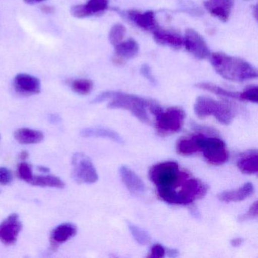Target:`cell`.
I'll use <instances>...</instances> for the list:
<instances>
[{
	"label": "cell",
	"instance_id": "obj_33",
	"mask_svg": "<svg viewBox=\"0 0 258 258\" xmlns=\"http://www.w3.org/2000/svg\"><path fill=\"white\" fill-rule=\"evenodd\" d=\"M140 73H141V75H143L145 78H146L149 82L153 84H156V80H155V77L152 75L151 68L149 67L148 64H143V66H142L141 69H140Z\"/></svg>",
	"mask_w": 258,
	"mask_h": 258
},
{
	"label": "cell",
	"instance_id": "obj_32",
	"mask_svg": "<svg viewBox=\"0 0 258 258\" xmlns=\"http://www.w3.org/2000/svg\"><path fill=\"white\" fill-rule=\"evenodd\" d=\"M165 253L166 249L161 244H157L153 245L151 249V253L149 256L152 258L164 257L165 256Z\"/></svg>",
	"mask_w": 258,
	"mask_h": 258
},
{
	"label": "cell",
	"instance_id": "obj_16",
	"mask_svg": "<svg viewBox=\"0 0 258 258\" xmlns=\"http://www.w3.org/2000/svg\"><path fill=\"white\" fill-rule=\"evenodd\" d=\"M81 135L83 137L89 138V137H96V138H103L115 142L119 144H123L122 137L115 131L108 128L102 127V126H93V127H87L81 130Z\"/></svg>",
	"mask_w": 258,
	"mask_h": 258
},
{
	"label": "cell",
	"instance_id": "obj_14",
	"mask_svg": "<svg viewBox=\"0 0 258 258\" xmlns=\"http://www.w3.org/2000/svg\"><path fill=\"white\" fill-rule=\"evenodd\" d=\"M253 191H254V187L253 184L247 182L238 189L229 190V191L219 193L217 195V199L220 202H226V203L241 202L250 197Z\"/></svg>",
	"mask_w": 258,
	"mask_h": 258
},
{
	"label": "cell",
	"instance_id": "obj_37",
	"mask_svg": "<svg viewBox=\"0 0 258 258\" xmlns=\"http://www.w3.org/2000/svg\"><path fill=\"white\" fill-rule=\"evenodd\" d=\"M49 121L52 123H58L61 121V117L58 114H50L49 117Z\"/></svg>",
	"mask_w": 258,
	"mask_h": 258
},
{
	"label": "cell",
	"instance_id": "obj_10",
	"mask_svg": "<svg viewBox=\"0 0 258 258\" xmlns=\"http://www.w3.org/2000/svg\"><path fill=\"white\" fill-rule=\"evenodd\" d=\"M15 88L22 95H36L40 93L41 84L40 80L27 74H20L15 78Z\"/></svg>",
	"mask_w": 258,
	"mask_h": 258
},
{
	"label": "cell",
	"instance_id": "obj_13",
	"mask_svg": "<svg viewBox=\"0 0 258 258\" xmlns=\"http://www.w3.org/2000/svg\"><path fill=\"white\" fill-rule=\"evenodd\" d=\"M232 6V0H208L205 3L207 10L223 22H226L229 19Z\"/></svg>",
	"mask_w": 258,
	"mask_h": 258
},
{
	"label": "cell",
	"instance_id": "obj_34",
	"mask_svg": "<svg viewBox=\"0 0 258 258\" xmlns=\"http://www.w3.org/2000/svg\"><path fill=\"white\" fill-rule=\"evenodd\" d=\"M72 14L76 18H85L88 16L84 5L75 6L72 7Z\"/></svg>",
	"mask_w": 258,
	"mask_h": 258
},
{
	"label": "cell",
	"instance_id": "obj_38",
	"mask_svg": "<svg viewBox=\"0 0 258 258\" xmlns=\"http://www.w3.org/2000/svg\"><path fill=\"white\" fill-rule=\"evenodd\" d=\"M28 157H29V153H28L27 151H23V152H21L20 158L22 161H26V160L28 159Z\"/></svg>",
	"mask_w": 258,
	"mask_h": 258
},
{
	"label": "cell",
	"instance_id": "obj_17",
	"mask_svg": "<svg viewBox=\"0 0 258 258\" xmlns=\"http://www.w3.org/2000/svg\"><path fill=\"white\" fill-rule=\"evenodd\" d=\"M154 40L158 44L169 46L173 49H179L183 46V39L171 31L160 30L153 32Z\"/></svg>",
	"mask_w": 258,
	"mask_h": 258
},
{
	"label": "cell",
	"instance_id": "obj_19",
	"mask_svg": "<svg viewBox=\"0 0 258 258\" xmlns=\"http://www.w3.org/2000/svg\"><path fill=\"white\" fill-rule=\"evenodd\" d=\"M15 139L22 145L37 144L44 140L43 133L30 128H20L14 133Z\"/></svg>",
	"mask_w": 258,
	"mask_h": 258
},
{
	"label": "cell",
	"instance_id": "obj_26",
	"mask_svg": "<svg viewBox=\"0 0 258 258\" xmlns=\"http://www.w3.org/2000/svg\"><path fill=\"white\" fill-rule=\"evenodd\" d=\"M74 92L80 95H87L92 91L93 83L90 80L78 79L72 81L71 84Z\"/></svg>",
	"mask_w": 258,
	"mask_h": 258
},
{
	"label": "cell",
	"instance_id": "obj_21",
	"mask_svg": "<svg viewBox=\"0 0 258 258\" xmlns=\"http://www.w3.org/2000/svg\"><path fill=\"white\" fill-rule=\"evenodd\" d=\"M30 184L35 186L50 187V188H63L66 184L62 179L52 175H41L34 176Z\"/></svg>",
	"mask_w": 258,
	"mask_h": 258
},
{
	"label": "cell",
	"instance_id": "obj_40",
	"mask_svg": "<svg viewBox=\"0 0 258 258\" xmlns=\"http://www.w3.org/2000/svg\"><path fill=\"white\" fill-rule=\"evenodd\" d=\"M32 1H34V2H41L43 0H32Z\"/></svg>",
	"mask_w": 258,
	"mask_h": 258
},
{
	"label": "cell",
	"instance_id": "obj_28",
	"mask_svg": "<svg viewBox=\"0 0 258 258\" xmlns=\"http://www.w3.org/2000/svg\"><path fill=\"white\" fill-rule=\"evenodd\" d=\"M258 88L256 86H250L240 93V100L257 103Z\"/></svg>",
	"mask_w": 258,
	"mask_h": 258
},
{
	"label": "cell",
	"instance_id": "obj_30",
	"mask_svg": "<svg viewBox=\"0 0 258 258\" xmlns=\"http://www.w3.org/2000/svg\"><path fill=\"white\" fill-rule=\"evenodd\" d=\"M258 215L257 202H255L249 208L248 211L245 214L238 217V220L239 222H244L246 220H253L256 218Z\"/></svg>",
	"mask_w": 258,
	"mask_h": 258
},
{
	"label": "cell",
	"instance_id": "obj_27",
	"mask_svg": "<svg viewBox=\"0 0 258 258\" xmlns=\"http://www.w3.org/2000/svg\"><path fill=\"white\" fill-rule=\"evenodd\" d=\"M125 34H126V28H124V26L120 25V24L114 25L111 28L109 32V36H108L110 43L114 46H116V45L122 42Z\"/></svg>",
	"mask_w": 258,
	"mask_h": 258
},
{
	"label": "cell",
	"instance_id": "obj_31",
	"mask_svg": "<svg viewBox=\"0 0 258 258\" xmlns=\"http://www.w3.org/2000/svg\"><path fill=\"white\" fill-rule=\"evenodd\" d=\"M13 180V176L11 170L7 167H0V184L4 185H9Z\"/></svg>",
	"mask_w": 258,
	"mask_h": 258
},
{
	"label": "cell",
	"instance_id": "obj_39",
	"mask_svg": "<svg viewBox=\"0 0 258 258\" xmlns=\"http://www.w3.org/2000/svg\"><path fill=\"white\" fill-rule=\"evenodd\" d=\"M39 171L41 172V173H49L50 170H49V167H44V166H39L38 167Z\"/></svg>",
	"mask_w": 258,
	"mask_h": 258
},
{
	"label": "cell",
	"instance_id": "obj_35",
	"mask_svg": "<svg viewBox=\"0 0 258 258\" xmlns=\"http://www.w3.org/2000/svg\"><path fill=\"white\" fill-rule=\"evenodd\" d=\"M166 253H167V256H170V257H176V256H179V251L176 249L173 248H169L166 249Z\"/></svg>",
	"mask_w": 258,
	"mask_h": 258
},
{
	"label": "cell",
	"instance_id": "obj_24",
	"mask_svg": "<svg viewBox=\"0 0 258 258\" xmlns=\"http://www.w3.org/2000/svg\"><path fill=\"white\" fill-rule=\"evenodd\" d=\"M128 228L135 241L140 245H146L151 240L150 235L147 231L132 223H127Z\"/></svg>",
	"mask_w": 258,
	"mask_h": 258
},
{
	"label": "cell",
	"instance_id": "obj_5",
	"mask_svg": "<svg viewBox=\"0 0 258 258\" xmlns=\"http://www.w3.org/2000/svg\"><path fill=\"white\" fill-rule=\"evenodd\" d=\"M194 111L196 116L200 118L212 115L224 125H229L234 117L233 108L229 104L206 96L197 98L195 102Z\"/></svg>",
	"mask_w": 258,
	"mask_h": 258
},
{
	"label": "cell",
	"instance_id": "obj_23",
	"mask_svg": "<svg viewBox=\"0 0 258 258\" xmlns=\"http://www.w3.org/2000/svg\"><path fill=\"white\" fill-rule=\"evenodd\" d=\"M196 87L201 90H206L210 93H214L217 96L240 100V93L229 91V90H225V89L222 88L219 86L214 85V84H209V83H200V84H198Z\"/></svg>",
	"mask_w": 258,
	"mask_h": 258
},
{
	"label": "cell",
	"instance_id": "obj_4",
	"mask_svg": "<svg viewBox=\"0 0 258 258\" xmlns=\"http://www.w3.org/2000/svg\"><path fill=\"white\" fill-rule=\"evenodd\" d=\"M149 109L156 117V128L161 135L175 134L180 131L185 120V111L178 107L164 110L159 105L152 102Z\"/></svg>",
	"mask_w": 258,
	"mask_h": 258
},
{
	"label": "cell",
	"instance_id": "obj_6",
	"mask_svg": "<svg viewBox=\"0 0 258 258\" xmlns=\"http://www.w3.org/2000/svg\"><path fill=\"white\" fill-rule=\"evenodd\" d=\"M199 152L203 153L205 160L212 165H222L229 159V152L223 140L217 137L196 135Z\"/></svg>",
	"mask_w": 258,
	"mask_h": 258
},
{
	"label": "cell",
	"instance_id": "obj_36",
	"mask_svg": "<svg viewBox=\"0 0 258 258\" xmlns=\"http://www.w3.org/2000/svg\"><path fill=\"white\" fill-rule=\"evenodd\" d=\"M243 241H244V239L241 238H233V239L231 240V245L233 246V247H238V246L242 244Z\"/></svg>",
	"mask_w": 258,
	"mask_h": 258
},
{
	"label": "cell",
	"instance_id": "obj_18",
	"mask_svg": "<svg viewBox=\"0 0 258 258\" xmlns=\"http://www.w3.org/2000/svg\"><path fill=\"white\" fill-rule=\"evenodd\" d=\"M238 169L245 174H256L258 172V153L256 149L249 150L240 156L237 162Z\"/></svg>",
	"mask_w": 258,
	"mask_h": 258
},
{
	"label": "cell",
	"instance_id": "obj_12",
	"mask_svg": "<svg viewBox=\"0 0 258 258\" xmlns=\"http://www.w3.org/2000/svg\"><path fill=\"white\" fill-rule=\"evenodd\" d=\"M120 176L122 182L130 192L134 195L143 194L146 190V185L141 178L126 166L120 167Z\"/></svg>",
	"mask_w": 258,
	"mask_h": 258
},
{
	"label": "cell",
	"instance_id": "obj_22",
	"mask_svg": "<svg viewBox=\"0 0 258 258\" xmlns=\"http://www.w3.org/2000/svg\"><path fill=\"white\" fill-rule=\"evenodd\" d=\"M176 152L179 155H185V156L194 155L199 152L196 136L179 140L176 144Z\"/></svg>",
	"mask_w": 258,
	"mask_h": 258
},
{
	"label": "cell",
	"instance_id": "obj_15",
	"mask_svg": "<svg viewBox=\"0 0 258 258\" xmlns=\"http://www.w3.org/2000/svg\"><path fill=\"white\" fill-rule=\"evenodd\" d=\"M128 18L135 24L137 26L147 31H155L158 29V25L155 19L153 12L148 11L146 13H137L130 12Z\"/></svg>",
	"mask_w": 258,
	"mask_h": 258
},
{
	"label": "cell",
	"instance_id": "obj_25",
	"mask_svg": "<svg viewBox=\"0 0 258 258\" xmlns=\"http://www.w3.org/2000/svg\"><path fill=\"white\" fill-rule=\"evenodd\" d=\"M87 16L103 13L108 7V0H90L84 5Z\"/></svg>",
	"mask_w": 258,
	"mask_h": 258
},
{
	"label": "cell",
	"instance_id": "obj_1",
	"mask_svg": "<svg viewBox=\"0 0 258 258\" xmlns=\"http://www.w3.org/2000/svg\"><path fill=\"white\" fill-rule=\"evenodd\" d=\"M149 178L156 186L161 200L170 205H187L206 194L208 187L180 170L175 161L155 164L149 170Z\"/></svg>",
	"mask_w": 258,
	"mask_h": 258
},
{
	"label": "cell",
	"instance_id": "obj_7",
	"mask_svg": "<svg viewBox=\"0 0 258 258\" xmlns=\"http://www.w3.org/2000/svg\"><path fill=\"white\" fill-rule=\"evenodd\" d=\"M74 179L78 183L92 184L99 179L97 171L91 159L85 154L78 152L72 157Z\"/></svg>",
	"mask_w": 258,
	"mask_h": 258
},
{
	"label": "cell",
	"instance_id": "obj_20",
	"mask_svg": "<svg viewBox=\"0 0 258 258\" xmlns=\"http://www.w3.org/2000/svg\"><path fill=\"white\" fill-rule=\"evenodd\" d=\"M115 48L116 55L120 58H134L138 54L139 47L138 43L133 38L129 39L124 42H120L118 44L114 46Z\"/></svg>",
	"mask_w": 258,
	"mask_h": 258
},
{
	"label": "cell",
	"instance_id": "obj_29",
	"mask_svg": "<svg viewBox=\"0 0 258 258\" xmlns=\"http://www.w3.org/2000/svg\"><path fill=\"white\" fill-rule=\"evenodd\" d=\"M18 174H19L20 179L25 181L26 182H28V183L31 182L33 177H34L32 168H31L30 164H28L25 161H23V162L19 164V167H18Z\"/></svg>",
	"mask_w": 258,
	"mask_h": 258
},
{
	"label": "cell",
	"instance_id": "obj_9",
	"mask_svg": "<svg viewBox=\"0 0 258 258\" xmlns=\"http://www.w3.org/2000/svg\"><path fill=\"white\" fill-rule=\"evenodd\" d=\"M22 222L17 214H12L0 223V241L5 245H13L22 231Z\"/></svg>",
	"mask_w": 258,
	"mask_h": 258
},
{
	"label": "cell",
	"instance_id": "obj_2",
	"mask_svg": "<svg viewBox=\"0 0 258 258\" xmlns=\"http://www.w3.org/2000/svg\"><path fill=\"white\" fill-rule=\"evenodd\" d=\"M210 57L214 70L227 81L244 82L257 78L256 69L241 58L223 52H214Z\"/></svg>",
	"mask_w": 258,
	"mask_h": 258
},
{
	"label": "cell",
	"instance_id": "obj_8",
	"mask_svg": "<svg viewBox=\"0 0 258 258\" xmlns=\"http://www.w3.org/2000/svg\"><path fill=\"white\" fill-rule=\"evenodd\" d=\"M183 46L188 52L199 60L205 59L211 55L209 47L203 37L192 29L185 31Z\"/></svg>",
	"mask_w": 258,
	"mask_h": 258
},
{
	"label": "cell",
	"instance_id": "obj_3",
	"mask_svg": "<svg viewBox=\"0 0 258 258\" xmlns=\"http://www.w3.org/2000/svg\"><path fill=\"white\" fill-rule=\"evenodd\" d=\"M108 100H110L108 108L126 110L131 111L143 123H150L146 109L152 105L153 102L152 101L146 100L135 95L121 92L108 91L104 92L96 96L93 101V103H101Z\"/></svg>",
	"mask_w": 258,
	"mask_h": 258
},
{
	"label": "cell",
	"instance_id": "obj_11",
	"mask_svg": "<svg viewBox=\"0 0 258 258\" xmlns=\"http://www.w3.org/2000/svg\"><path fill=\"white\" fill-rule=\"evenodd\" d=\"M78 228L73 223H64L54 228L50 234L52 248L56 249L60 244H64L76 235Z\"/></svg>",
	"mask_w": 258,
	"mask_h": 258
}]
</instances>
